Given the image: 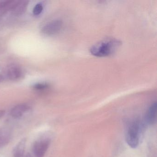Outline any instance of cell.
<instances>
[{
  "label": "cell",
  "mask_w": 157,
  "mask_h": 157,
  "mask_svg": "<svg viewBox=\"0 0 157 157\" xmlns=\"http://www.w3.org/2000/svg\"><path fill=\"white\" fill-rule=\"evenodd\" d=\"M121 42L117 39L110 38L99 42L90 48V52L94 56L103 57L113 55L119 47Z\"/></svg>",
  "instance_id": "1"
},
{
  "label": "cell",
  "mask_w": 157,
  "mask_h": 157,
  "mask_svg": "<svg viewBox=\"0 0 157 157\" xmlns=\"http://www.w3.org/2000/svg\"><path fill=\"white\" fill-rule=\"evenodd\" d=\"M142 128V124L138 119L133 120L128 124L127 128L125 139L129 147L133 148L138 147Z\"/></svg>",
  "instance_id": "2"
},
{
  "label": "cell",
  "mask_w": 157,
  "mask_h": 157,
  "mask_svg": "<svg viewBox=\"0 0 157 157\" xmlns=\"http://www.w3.org/2000/svg\"><path fill=\"white\" fill-rule=\"evenodd\" d=\"M62 25L63 23L60 20H56L50 22L43 27L42 33L47 36L56 34L61 30Z\"/></svg>",
  "instance_id": "3"
},
{
  "label": "cell",
  "mask_w": 157,
  "mask_h": 157,
  "mask_svg": "<svg viewBox=\"0 0 157 157\" xmlns=\"http://www.w3.org/2000/svg\"><path fill=\"white\" fill-rule=\"evenodd\" d=\"M50 144L48 140H43L36 141L33 147V151L36 157H44Z\"/></svg>",
  "instance_id": "4"
},
{
  "label": "cell",
  "mask_w": 157,
  "mask_h": 157,
  "mask_svg": "<svg viewBox=\"0 0 157 157\" xmlns=\"http://www.w3.org/2000/svg\"><path fill=\"white\" fill-rule=\"evenodd\" d=\"M7 78L12 81L20 80L23 76V72L20 68L16 66H11L7 70L6 72Z\"/></svg>",
  "instance_id": "5"
},
{
  "label": "cell",
  "mask_w": 157,
  "mask_h": 157,
  "mask_svg": "<svg viewBox=\"0 0 157 157\" xmlns=\"http://www.w3.org/2000/svg\"><path fill=\"white\" fill-rule=\"evenodd\" d=\"M29 109L30 106L25 104L17 105L11 110L10 115L14 118H20Z\"/></svg>",
  "instance_id": "6"
},
{
  "label": "cell",
  "mask_w": 157,
  "mask_h": 157,
  "mask_svg": "<svg viewBox=\"0 0 157 157\" xmlns=\"http://www.w3.org/2000/svg\"><path fill=\"white\" fill-rule=\"evenodd\" d=\"M12 133L10 129L7 127L0 128V148L6 146L10 141Z\"/></svg>",
  "instance_id": "7"
},
{
  "label": "cell",
  "mask_w": 157,
  "mask_h": 157,
  "mask_svg": "<svg viewBox=\"0 0 157 157\" xmlns=\"http://www.w3.org/2000/svg\"><path fill=\"white\" fill-rule=\"evenodd\" d=\"M157 103H153L148 110L146 116V121L149 124H153L156 122L157 114Z\"/></svg>",
  "instance_id": "8"
},
{
  "label": "cell",
  "mask_w": 157,
  "mask_h": 157,
  "mask_svg": "<svg viewBox=\"0 0 157 157\" xmlns=\"http://www.w3.org/2000/svg\"><path fill=\"white\" fill-rule=\"evenodd\" d=\"M28 2H29L26 1L16 2L15 5L12 8L13 14L18 16L22 14L27 9Z\"/></svg>",
  "instance_id": "9"
},
{
  "label": "cell",
  "mask_w": 157,
  "mask_h": 157,
  "mask_svg": "<svg viewBox=\"0 0 157 157\" xmlns=\"http://www.w3.org/2000/svg\"><path fill=\"white\" fill-rule=\"evenodd\" d=\"M26 139H22L13 149V157H24L25 151Z\"/></svg>",
  "instance_id": "10"
},
{
  "label": "cell",
  "mask_w": 157,
  "mask_h": 157,
  "mask_svg": "<svg viewBox=\"0 0 157 157\" xmlns=\"http://www.w3.org/2000/svg\"><path fill=\"white\" fill-rule=\"evenodd\" d=\"M43 9H44V7L42 4L38 3L36 4L34 8L33 11L34 14L35 15H39L43 11Z\"/></svg>",
  "instance_id": "11"
},
{
  "label": "cell",
  "mask_w": 157,
  "mask_h": 157,
  "mask_svg": "<svg viewBox=\"0 0 157 157\" xmlns=\"http://www.w3.org/2000/svg\"><path fill=\"white\" fill-rule=\"evenodd\" d=\"M48 87V84L46 83H37V84H35L33 86V88L36 90H45Z\"/></svg>",
  "instance_id": "12"
},
{
  "label": "cell",
  "mask_w": 157,
  "mask_h": 157,
  "mask_svg": "<svg viewBox=\"0 0 157 157\" xmlns=\"http://www.w3.org/2000/svg\"><path fill=\"white\" fill-rule=\"evenodd\" d=\"M5 111L3 110H0V118L2 117L5 115Z\"/></svg>",
  "instance_id": "13"
},
{
  "label": "cell",
  "mask_w": 157,
  "mask_h": 157,
  "mask_svg": "<svg viewBox=\"0 0 157 157\" xmlns=\"http://www.w3.org/2000/svg\"><path fill=\"white\" fill-rule=\"evenodd\" d=\"M5 79V78L3 75L0 74V82H2Z\"/></svg>",
  "instance_id": "14"
},
{
  "label": "cell",
  "mask_w": 157,
  "mask_h": 157,
  "mask_svg": "<svg viewBox=\"0 0 157 157\" xmlns=\"http://www.w3.org/2000/svg\"><path fill=\"white\" fill-rule=\"evenodd\" d=\"M32 157V155H31V154H30L29 153H28L26 155V157Z\"/></svg>",
  "instance_id": "15"
}]
</instances>
